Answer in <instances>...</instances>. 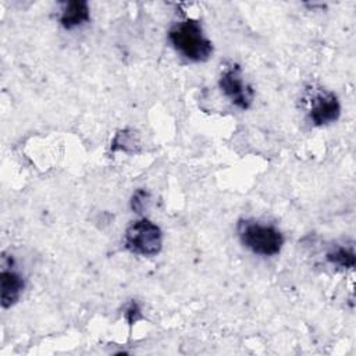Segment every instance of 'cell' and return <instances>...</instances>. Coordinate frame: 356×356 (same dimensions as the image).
<instances>
[{
	"label": "cell",
	"instance_id": "1",
	"mask_svg": "<svg viewBox=\"0 0 356 356\" xmlns=\"http://www.w3.org/2000/svg\"><path fill=\"white\" fill-rule=\"evenodd\" d=\"M168 39L174 49L191 61H206L213 53L211 42L204 36L200 22L193 18L175 24L168 31Z\"/></svg>",
	"mask_w": 356,
	"mask_h": 356
},
{
	"label": "cell",
	"instance_id": "2",
	"mask_svg": "<svg viewBox=\"0 0 356 356\" xmlns=\"http://www.w3.org/2000/svg\"><path fill=\"white\" fill-rule=\"evenodd\" d=\"M238 235L245 248L260 256L278 254L284 245V236L275 227L252 220L239 221Z\"/></svg>",
	"mask_w": 356,
	"mask_h": 356
},
{
	"label": "cell",
	"instance_id": "3",
	"mask_svg": "<svg viewBox=\"0 0 356 356\" xmlns=\"http://www.w3.org/2000/svg\"><path fill=\"white\" fill-rule=\"evenodd\" d=\"M125 248L140 256H156L163 248V232L147 218L134 221L124 235Z\"/></svg>",
	"mask_w": 356,
	"mask_h": 356
},
{
	"label": "cell",
	"instance_id": "4",
	"mask_svg": "<svg viewBox=\"0 0 356 356\" xmlns=\"http://www.w3.org/2000/svg\"><path fill=\"white\" fill-rule=\"evenodd\" d=\"M218 85L221 92L241 110H248L253 102V89L243 82L239 65L231 64L221 71Z\"/></svg>",
	"mask_w": 356,
	"mask_h": 356
},
{
	"label": "cell",
	"instance_id": "5",
	"mask_svg": "<svg viewBox=\"0 0 356 356\" xmlns=\"http://www.w3.org/2000/svg\"><path fill=\"white\" fill-rule=\"evenodd\" d=\"M341 114V104L338 97L332 92H317L310 99L309 117L317 127L327 125L338 120Z\"/></svg>",
	"mask_w": 356,
	"mask_h": 356
},
{
	"label": "cell",
	"instance_id": "6",
	"mask_svg": "<svg viewBox=\"0 0 356 356\" xmlns=\"http://www.w3.org/2000/svg\"><path fill=\"white\" fill-rule=\"evenodd\" d=\"M0 289L1 306L8 309L18 302L24 289V280L17 271L11 268H3L0 273Z\"/></svg>",
	"mask_w": 356,
	"mask_h": 356
},
{
	"label": "cell",
	"instance_id": "7",
	"mask_svg": "<svg viewBox=\"0 0 356 356\" xmlns=\"http://www.w3.org/2000/svg\"><path fill=\"white\" fill-rule=\"evenodd\" d=\"M89 19V7L86 1H68L60 15V24L65 29H74Z\"/></svg>",
	"mask_w": 356,
	"mask_h": 356
},
{
	"label": "cell",
	"instance_id": "8",
	"mask_svg": "<svg viewBox=\"0 0 356 356\" xmlns=\"http://www.w3.org/2000/svg\"><path fill=\"white\" fill-rule=\"evenodd\" d=\"M327 260L342 268H353L355 267V253L352 249L338 246L327 253Z\"/></svg>",
	"mask_w": 356,
	"mask_h": 356
},
{
	"label": "cell",
	"instance_id": "9",
	"mask_svg": "<svg viewBox=\"0 0 356 356\" xmlns=\"http://www.w3.org/2000/svg\"><path fill=\"white\" fill-rule=\"evenodd\" d=\"M147 197H149L147 192H145V191H136V192L134 193V196H132V200H131V207H132V210L136 211V213H142V210H143V207H145V202H143V200H146Z\"/></svg>",
	"mask_w": 356,
	"mask_h": 356
},
{
	"label": "cell",
	"instance_id": "10",
	"mask_svg": "<svg viewBox=\"0 0 356 356\" xmlns=\"http://www.w3.org/2000/svg\"><path fill=\"white\" fill-rule=\"evenodd\" d=\"M125 317L128 318L129 324H134L136 320H139V318L142 317L140 309H139V306H138L135 302H131V303H129V306H128V309H127V312H125Z\"/></svg>",
	"mask_w": 356,
	"mask_h": 356
}]
</instances>
